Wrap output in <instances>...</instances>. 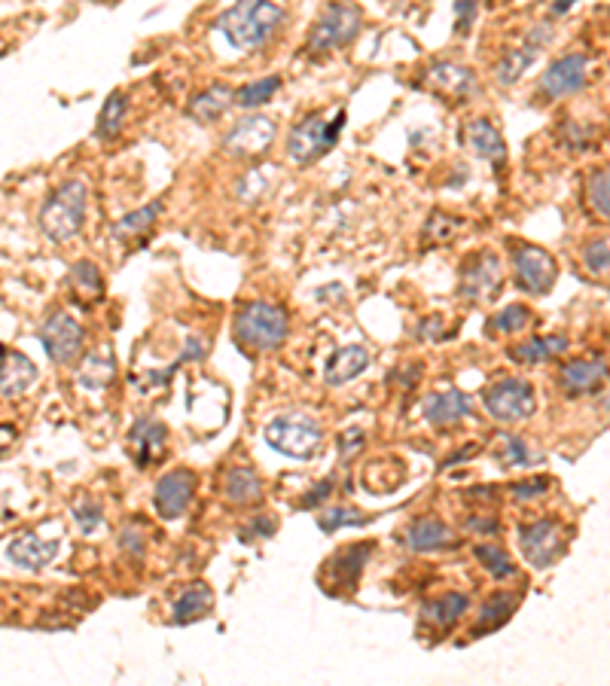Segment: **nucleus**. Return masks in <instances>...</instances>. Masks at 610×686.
<instances>
[{"label":"nucleus","instance_id":"obj_1","mask_svg":"<svg viewBox=\"0 0 610 686\" xmlns=\"http://www.w3.org/2000/svg\"><path fill=\"white\" fill-rule=\"evenodd\" d=\"M287 22L284 0H235L217 19V31L241 52L263 49Z\"/></svg>","mask_w":610,"mask_h":686},{"label":"nucleus","instance_id":"obj_2","mask_svg":"<svg viewBox=\"0 0 610 686\" xmlns=\"http://www.w3.org/2000/svg\"><path fill=\"white\" fill-rule=\"evenodd\" d=\"M86 211H89V186L83 180H65L43 202L40 229L52 241H71L83 229Z\"/></svg>","mask_w":610,"mask_h":686},{"label":"nucleus","instance_id":"obj_3","mask_svg":"<svg viewBox=\"0 0 610 686\" xmlns=\"http://www.w3.org/2000/svg\"><path fill=\"white\" fill-rule=\"evenodd\" d=\"M232 330H235V339L241 348L275 351L287 342L290 321H287V311L272 302H251L238 311Z\"/></svg>","mask_w":610,"mask_h":686},{"label":"nucleus","instance_id":"obj_4","mask_svg":"<svg viewBox=\"0 0 610 686\" xmlns=\"http://www.w3.org/2000/svg\"><path fill=\"white\" fill-rule=\"evenodd\" d=\"M345 129V110H336V116H305L302 122H296L290 138H287V153L296 165H312L315 159H321L324 153H330L339 141Z\"/></svg>","mask_w":610,"mask_h":686},{"label":"nucleus","instance_id":"obj_5","mask_svg":"<svg viewBox=\"0 0 610 686\" xmlns=\"http://www.w3.org/2000/svg\"><path fill=\"white\" fill-rule=\"evenodd\" d=\"M266 443L287 458H312L324 443V430L312 415L287 412V415L269 421Z\"/></svg>","mask_w":610,"mask_h":686},{"label":"nucleus","instance_id":"obj_6","mask_svg":"<svg viewBox=\"0 0 610 686\" xmlns=\"http://www.w3.org/2000/svg\"><path fill=\"white\" fill-rule=\"evenodd\" d=\"M363 13L354 4H345V0H333L330 7H324V13L318 16V22L309 31V52L312 55H327L333 49L348 46L357 31H360Z\"/></svg>","mask_w":610,"mask_h":686},{"label":"nucleus","instance_id":"obj_7","mask_svg":"<svg viewBox=\"0 0 610 686\" xmlns=\"http://www.w3.org/2000/svg\"><path fill=\"white\" fill-rule=\"evenodd\" d=\"M482 403L495 421L501 424H516L522 418H531L537 409L534 388L525 379H501L495 385H488L482 391Z\"/></svg>","mask_w":610,"mask_h":686},{"label":"nucleus","instance_id":"obj_8","mask_svg":"<svg viewBox=\"0 0 610 686\" xmlns=\"http://www.w3.org/2000/svg\"><path fill=\"white\" fill-rule=\"evenodd\" d=\"M565 543H568V531L556 519H540V522H531L519 531L522 555L537 571L556 565V558L565 552Z\"/></svg>","mask_w":610,"mask_h":686},{"label":"nucleus","instance_id":"obj_9","mask_svg":"<svg viewBox=\"0 0 610 686\" xmlns=\"http://www.w3.org/2000/svg\"><path fill=\"white\" fill-rule=\"evenodd\" d=\"M513 269H516V284L519 290L531 293V296H543L549 293V287L556 284V275H559V266H556V257L543 251V247L537 244H522L516 247L513 254Z\"/></svg>","mask_w":610,"mask_h":686},{"label":"nucleus","instance_id":"obj_10","mask_svg":"<svg viewBox=\"0 0 610 686\" xmlns=\"http://www.w3.org/2000/svg\"><path fill=\"white\" fill-rule=\"evenodd\" d=\"M40 342L52 363L68 366L83 351L86 330L71 315H65V311H52V315L40 324Z\"/></svg>","mask_w":610,"mask_h":686},{"label":"nucleus","instance_id":"obj_11","mask_svg":"<svg viewBox=\"0 0 610 686\" xmlns=\"http://www.w3.org/2000/svg\"><path fill=\"white\" fill-rule=\"evenodd\" d=\"M275 141V122L269 116H244L232 132L223 138V153L232 159H254L263 156Z\"/></svg>","mask_w":610,"mask_h":686},{"label":"nucleus","instance_id":"obj_12","mask_svg":"<svg viewBox=\"0 0 610 686\" xmlns=\"http://www.w3.org/2000/svg\"><path fill=\"white\" fill-rule=\"evenodd\" d=\"M193 494H196V473L193 470H171L156 482L153 491V504L156 513L168 522L180 519L183 513L190 510L193 504Z\"/></svg>","mask_w":610,"mask_h":686},{"label":"nucleus","instance_id":"obj_13","mask_svg":"<svg viewBox=\"0 0 610 686\" xmlns=\"http://www.w3.org/2000/svg\"><path fill=\"white\" fill-rule=\"evenodd\" d=\"M549 40H553V25H534L525 37L522 46L510 49L501 61H498V68H495V80L501 86H513L519 83V77L534 65L537 55L549 46Z\"/></svg>","mask_w":610,"mask_h":686},{"label":"nucleus","instance_id":"obj_14","mask_svg":"<svg viewBox=\"0 0 610 686\" xmlns=\"http://www.w3.org/2000/svg\"><path fill=\"white\" fill-rule=\"evenodd\" d=\"M583 86H586V55L571 52L549 65V71L540 77L537 92L549 101H556V98H568V95L580 92Z\"/></svg>","mask_w":610,"mask_h":686},{"label":"nucleus","instance_id":"obj_15","mask_svg":"<svg viewBox=\"0 0 610 686\" xmlns=\"http://www.w3.org/2000/svg\"><path fill=\"white\" fill-rule=\"evenodd\" d=\"M504 284V272H501V260L485 251V254H476L467 269L461 272V284H458V293L470 302H482V299H492Z\"/></svg>","mask_w":610,"mask_h":686},{"label":"nucleus","instance_id":"obj_16","mask_svg":"<svg viewBox=\"0 0 610 686\" xmlns=\"http://www.w3.org/2000/svg\"><path fill=\"white\" fill-rule=\"evenodd\" d=\"M400 543L412 552H440V549H449L455 546V534L452 528L437 519V516H421L415 522L406 525V531L400 534Z\"/></svg>","mask_w":610,"mask_h":686},{"label":"nucleus","instance_id":"obj_17","mask_svg":"<svg viewBox=\"0 0 610 686\" xmlns=\"http://www.w3.org/2000/svg\"><path fill=\"white\" fill-rule=\"evenodd\" d=\"M34 382H37L34 360L25 357L22 351L0 348V397H4V400L22 397L25 391H31Z\"/></svg>","mask_w":610,"mask_h":686},{"label":"nucleus","instance_id":"obj_18","mask_svg":"<svg viewBox=\"0 0 610 686\" xmlns=\"http://www.w3.org/2000/svg\"><path fill=\"white\" fill-rule=\"evenodd\" d=\"M607 382V363L604 357H592V360H571L562 366L559 372V385L568 397H580V394H592Z\"/></svg>","mask_w":610,"mask_h":686},{"label":"nucleus","instance_id":"obj_19","mask_svg":"<svg viewBox=\"0 0 610 686\" xmlns=\"http://www.w3.org/2000/svg\"><path fill=\"white\" fill-rule=\"evenodd\" d=\"M424 86H431L434 92L449 95V98H461V101L479 92L476 74L470 68L449 65V61H443V65H434L431 71H424Z\"/></svg>","mask_w":610,"mask_h":686},{"label":"nucleus","instance_id":"obj_20","mask_svg":"<svg viewBox=\"0 0 610 686\" xmlns=\"http://www.w3.org/2000/svg\"><path fill=\"white\" fill-rule=\"evenodd\" d=\"M61 549V540H43L37 534H19L10 546H7V555L13 565L25 568V571H43L49 561H55Z\"/></svg>","mask_w":610,"mask_h":686},{"label":"nucleus","instance_id":"obj_21","mask_svg":"<svg viewBox=\"0 0 610 686\" xmlns=\"http://www.w3.org/2000/svg\"><path fill=\"white\" fill-rule=\"evenodd\" d=\"M464 147H470L479 159H488V162H495V165H501L507 159V144H504L501 132L488 119H467V126H464Z\"/></svg>","mask_w":610,"mask_h":686},{"label":"nucleus","instance_id":"obj_22","mask_svg":"<svg viewBox=\"0 0 610 686\" xmlns=\"http://www.w3.org/2000/svg\"><path fill=\"white\" fill-rule=\"evenodd\" d=\"M370 366V354H366V348L360 345H345L339 348L330 360H327V369H324V382L330 388H339V385H348L354 382L357 376H363V369Z\"/></svg>","mask_w":610,"mask_h":686},{"label":"nucleus","instance_id":"obj_23","mask_svg":"<svg viewBox=\"0 0 610 686\" xmlns=\"http://www.w3.org/2000/svg\"><path fill=\"white\" fill-rule=\"evenodd\" d=\"M113 379H116V357H113L110 348H98V351L86 354V360H83V366L77 372V385L83 391L101 394V391L110 388Z\"/></svg>","mask_w":610,"mask_h":686},{"label":"nucleus","instance_id":"obj_24","mask_svg":"<svg viewBox=\"0 0 610 686\" xmlns=\"http://www.w3.org/2000/svg\"><path fill=\"white\" fill-rule=\"evenodd\" d=\"M467 412H470V397L464 391H455V388L431 394L424 400V418L431 424H437V427L458 424Z\"/></svg>","mask_w":610,"mask_h":686},{"label":"nucleus","instance_id":"obj_25","mask_svg":"<svg viewBox=\"0 0 610 686\" xmlns=\"http://www.w3.org/2000/svg\"><path fill=\"white\" fill-rule=\"evenodd\" d=\"M129 443L135 452V464L150 467V461L156 455H162V449H165V427L153 418H141L129 433Z\"/></svg>","mask_w":610,"mask_h":686},{"label":"nucleus","instance_id":"obj_26","mask_svg":"<svg viewBox=\"0 0 610 686\" xmlns=\"http://www.w3.org/2000/svg\"><path fill=\"white\" fill-rule=\"evenodd\" d=\"M470 610V598L461 595V592H449V595H440L434 601H427L421 607V619L431 622V626H440V629H449L455 626V622Z\"/></svg>","mask_w":610,"mask_h":686},{"label":"nucleus","instance_id":"obj_27","mask_svg":"<svg viewBox=\"0 0 610 686\" xmlns=\"http://www.w3.org/2000/svg\"><path fill=\"white\" fill-rule=\"evenodd\" d=\"M373 549H376L373 543H357V546L342 549V552L330 561V574H333V580H336L339 586H354L357 577H360V571H363V565L370 561Z\"/></svg>","mask_w":610,"mask_h":686},{"label":"nucleus","instance_id":"obj_28","mask_svg":"<svg viewBox=\"0 0 610 686\" xmlns=\"http://www.w3.org/2000/svg\"><path fill=\"white\" fill-rule=\"evenodd\" d=\"M214 604V592L205 586V583H193L187 592H183L174 604V613H171V622L174 626H187V622H196L202 619Z\"/></svg>","mask_w":610,"mask_h":686},{"label":"nucleus","instance_id":"obj_29","mask_svg":"<svg viewBox=\"0 0 610 686\" xmlns=\"http://www.w3.org/2000/svg\"><path fill=\"white\" fill-rule=\"evenodd\" d=\"M223 494L232 504H254L263 497V482L251 467H232L223 482Z\"/></svg>","mask_w":610,"mask_h":686},{"label":"nucleus","instance_id":"obj_30","mask_svg":"<svg viewBox=\"0 0 610 686\" xmlns=\"http://www.w3.org/2000/svg\"><path fill=\"white\" fill-rule=\"evenodd\" d=\"M516 607H519V598H516V595H507V592L492 595V598H488V601L482 604V610H479V622L473 626V635L479 638V635H485V632L501 629L504 622L513 616Z\"/></svg>","mask_w":610,"mask_h":686},{"label":"nucleus","instance_id":"obj_31","mask_svg":"<svg viewBox=\"0 0 610 686\" xmlns=\"http://www.w3.org/2000/svg\"><path fill=\"white\" fill-rule=\"evenodd\" d=\"M571 348L568 336H549V339H531V342H519L510 348V357L516 363H543V360H553L559 354H565Z\"/></svg>","mask_w":610,"mask_h":686},{"label":"nucleus","instance_id":"obj_32","mask_svg":"<svg viewBox=\"0 0 610 686\" xmlns=\"http://www.w3.org/2000/svg\"><path fill=\"white\" fill-rule=\"evenodd\" d=\"M229 104H232V89L223 86V83H217V86H211L208 92H199V95L190 101L187 113H190L193 119H199V122H214V119H220V116L229 110Z\"/></svg>","mask_w":610,"mask_h":686},{"label":"nucleus","instance_id":"obj_33","mask_svg":"<svg viewBox=\"0 0 610 686\" xmlns=\"http://www.w3.org/2000/svg\"><path fill=\"white\" fill-rule=\"evenodd\" d=\"M126 110H129V98L122 92H113L101 113H98V122H95V135L98 141H113L119 132H122V119H126Z\"/></svg>","mask_w":610,"mask_h":686},{"label":"nucleus","instance_id":"obj_34","mask_svg":"<svg viewBox=\"0 0 610 686\" xmlns=\"http://www.w3.org/2000/svg\"><path fill=\"white\" fill-rule=\"evenodd\" d=\"M159 214H162V202H150V205H144L141 211H132V214L122 217V220L110 229V235L119 238V241H132V238L144 235L147 229H153V223L159 220Z\"/></svg>","mask_w":610,"mask_h":686},{"label":"nucleus","instance_id":"obj_35","mask_svg":"<svg viewBox=\"0 0 610 686\" xmlns=\"http://www.w3.org/2000/svg\"><path fill=\"white\" fill-rule=\"evenodd\" d=\"M278 89H281V77H263V80H257V83L241 86V89L232 95V104H238V107H244V110H254V107L272 101Z\"/></svg>","mask_w":610,"mask_h":686},{"label":"nucleus","instance_id":"obj_36","mask_svg":"<svg viewBox=\"0 0 610 686\" xmlns=\"http://www.w3.org/2000/svg\"><path fill=\"white\" fill-rule=\"evenodd\" d=\"M586 199L592 205V211L607 220L610 217V174L607 168H592L586 177Z\"/></svg>","mask_w":610,"mask_h":686},{"label":"nucleus","instance_id":"obj_37","mask_svg":"<svg viewBox=\"0 0 610 686\" xmlns=\"http://www.w3.org/2000/svg\"><path fill=\"white\" fill-rule=\"evenodd\" d=\"M473 555H476L479 565H482L488 574H492L495 580H510V577H516V565H513L510 555H507L501 546H476Z\"/></svg>","mask_w":610,"mask_h":686},{"label":"nucleus","instance_id":"obj_38","mask_svg":"<svg viewBox=\"0 0 610 686\" xmlns=\"http://www.w3.org/2000/svg\"><path fill=\"white\" fill-rule=\"evenodd\" d=\"M71 287L83 296V299H101V293H104V281H101V272L95 269V263H77L74 269H71Z\"/></svg>","mask_w":610,"mask_h":686},{"label":"nucleus","instance_id":"obj_39","mask_svg":"<svg viewBox=\"0 0 610 686\" xmlns=\"http://www.w3.org/2000/svg\"><path fill=\"white\" fill-rule=\"evenodd\" d=\"M531 321V311L525 305H507L504 311L488 321V333H519Z\"/></svg>","mask_w":610,"mask_h":686},{"label":"nucleus","instance_id":"obj_40","mask_svg":"<svg viewBox=\"0 0 610 686\" xmlns=\"http://www.w3.org/2000/svg\"><path fill=\"white\" fill-rule=\"evenodd\" d=\"M370 522V516H360L357 510H348V507H336V510H327V513H321L318 516V525H321V531H327V534H333V531H339V528H345V525H366Z\"/></svg>","mask_w":610,"mask_h":686},{"label":"nucleus","instance_id":"obj_41","mask_svg":"<svg viewBox=\"0 0 610 686\" xmlns=\"http://www.w3.org/2000/svg\"><path fill=\"white\" fill-rule=\"evenodd\" d=\"M583 263L592 275H607V266H610V247H607V238H598L592 244H586L583 251Z\"/></svg>","mask_w":610,"mask_h":686},{"label":"nucleus","instance_id":"obj_42","mask_svg":"<svg viewBox=\"0 0 610 686\" xmlns=\"http://www.w3.org/2000/svg\"><path fill=\"white\" fill-rule=\"evenodd\" d=\"M74 519H77V525H80L83 534H92L104 522V513H101V507L95 501H80L74 507Z\"/></svg>","mask_w":610,"mask_h":686},{"label":"nucleus","instance_id":"obj_43","mask_svg":"<svg viewBox=\"0 0 610 686\" xmlns=\"http://www.w3.org/2000/svg\"><path fill=\"white\" fill-rule=\"evenodd\" d=\"M476 13H479V0H458L455 4V25H458V34H470L473 22H476Z\"/></svg>","mask_w":610,"mask_h":686},{"label":"nucleus","instance_id":"obj_44","mask_svg":"<svg viewBox=\"0 0 610 686\" xmlns=\"http://www.w3.org/2000/svg\"><path fill=\"white\" fill-rule=\"evenodd\" d=\"M275 534V519L272 516H257L241 528V540L251 543L254 537H272Z\"/></svg>","mask_w":610,"mask_h":686},{"label":"nucleus","instance_id":"obj_45","mask_svg":"<svg viewBox=\"0 0 610 686\" xmlns=\"http://www.w3.org/2000/svg\"><path fill=\"white\" fill-rule=\"evenodd\" d=\"M549 491V479L546 476H534V479H525L519 485H513V494L522 497V501H531V497H540Z\"/></svg>","mask_w":610,"mask_h":686},{"label":"nucleus","instance_id":"obj_46","mask_svg":"<svg viewBox=\"0 0 610 686\" xmlns=\"http://www.w3.org/2000/svg\"><path fill=\"white\" fill-rule=\"evenodd\" d=\"M504 440V449H507V464H528V458H531V452L525 449V443L519 440V436H501Z\"/></svg>","mask_w":610,"mask_h":686},{"label":"nucleus","instance_id":"obj_47","mask_svg":"<svg viewBox=\"0 0 610 686\" xmlns=\"http://www.w3.org/2000/svg\"><path fill=\"white\" fill-rule=\"evenodd\" d=\"M330 494H333V479H324V482L315 485V491H309V494L302 497L299 507H309V510H312V507H318L321 501H327Z\"/></svg>","mask_w":610,"mask_h":686},{"label":"nucleus","instance_id":"obj_48","mask_svg":"<svg viewBox=\"0 0 610 686\" xmlns=\"http://www.w3.org/2000/svg\"><path fill=\"white\" fill-rule=\"evenodd\" d=\"M363 449V430H348L342 440H339V452H342V461H348L351 455H357Z\"/></svg>","mask_w":610,"mask_h":686},{"label":"nucleus","instance_id":"obj_49","mask_svg":"<svg viewBox=\"0 0 610 686\" xmlns=\"http://www.w3.org/2000/svg\"><path fill=\"white\" fill-rule=\"evenodd\" d=\"M119 546L126 549L129 555H144V537L138 534V531H132V525L129 528H122V534H119Z\"/></svg>","mask_w":610,"mask_h":686},{"label":"nucleus","instance_id":"obj_50","mask_svg":"<svg viewBox=\"0 0 610 686\" xmlns=\"http://www.w3.org/2000/svg\"><path fill=\"white\" fill-rule=\"evenodd\" d=\"M470 531H488V534H495L498 531V522H485V519H470L467 522Z\"/></svg>","mask_w":610,"mask_h":686},{"label":"nucleus","instance_id":"obj_51","mask_svg":"<svg viewBox=\"0 0 610 686\" xmlns=\"http://www.w3.org/2000/svg\"><path fill=\"white\" fill-rule=\"evenodd\" d=\"M574 4H577V0H553V13H556V16H562V13H568Z\"/></svg>","mask_w":610,"mask_h":686}]
</instances>
